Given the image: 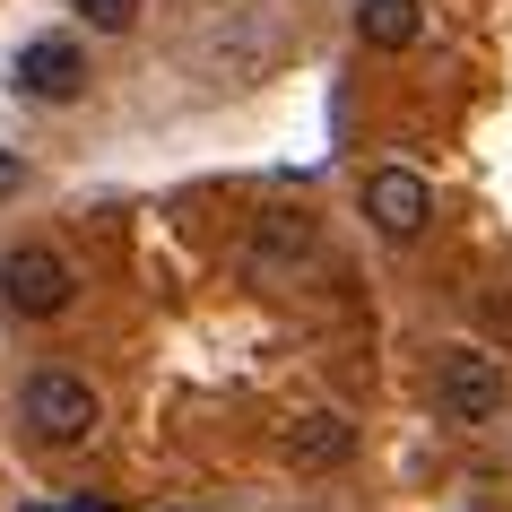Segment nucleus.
I'll use <instances>...</instances> for the list:
<instances>
[{"label": "nucleus", "instance_id": "f257e3e1", "mask_svg": "<svg viewBox=\"0 0 512 512\" xmlns=\"http://www.w3.org/2000/svg\"><path fill=\"white\" fill-rule=\"evenodd\" d=\"M504 400H512V374H504V356L486 348V339H460V348L434 356V417L486 426V417H504Z\"/></svg>", "mask_w": 512, "mask_h": 512}, {"label": "nucleus", "instance_id": "f03ea898", "mask_svg": "<svg viewBox=\"0 0 512 512\" xmlns=\"http://www.w3.org/2000/svg\"><path fill=\"white\" fill-rule=\"evenodd\" d=\"M18 417H27L35 443H87L96 417H105V400H96V382L70 374V365H35V374L18 382Z\"/></svg>", "mask_w": 512, "mask_h": 512}, {"label": "nucleus", "instance_id": "7ed1b4c3", "mask_svg": "<svg viewBox=\"0 0 512 512\" xmlns=\"http://www.w3.org/2000/svg\"><path fill=\"white\" fill-rule=\"evenodd\" d=\"M0 304L18 322H53V313L79 304V270L61 261L53 243H18V252H0Z\"/></svg>", "mask_w": 512, "mask_h": 512}, {"label": "nucleus", "instance_id": "20e7f679", "mask_svg": "<svg viewBox=\"0 0 512 512\" xmlns=\"http://www.w3.org/2000/svg\"><path fill=\"white\" fill-rule=\"evenodd\" d=\"M313 261H322V226H313V209H261V226H252V278L296 287Z\"/></svg>", "mask_w": 512, "mask_h": 512}, {"label": "nucleus", "instance_id": "39448f33", "mask_svg": "<svg viewBox=\"0 0 512 512\" xmlns=\"http://www.w3.org/2000/svg\"><path fill=\"white\" fill-rule=\"evenodd\" d=\"M365 217H374V235L417 243L426 217H434V183L417 174V165H374V174H365Z\"/></svg>", "mask_w": 512, "mask_h": 512}, {"label": "nucleus", "instance_id": "423d86ee", "mask_svg": "<svg viewBox=\"0 0 512 512\" xmlns=\"http://www.w3.org/2000/svg\"><path fill=\"white\" fill-rule=\"evenodd\" d=\"M9 87L35 96V105H70V96H87V53L70 35H35V44H18V61H9Z\"/></svg>", "mask_w": 512, "mask_h": 512}, {"label": "nucleus", "instance_id": "0eeeda50", "mask_svg": "<svg viewBox=\"0 0 512 512\" xmlns=\"http://www.w3.org/2000/svg\"><path fill=\"white\" fill-rule=\"evenodd\" d=\"M348 452H356V426L339 408H304L296 426H287V460H296V469H339Z\"/></svg>", "mask_w": 512, "mask_h": 512}, {"label": "nucleus", "instance_id": "6e6552de", "mask_svg": "<svg viewBox=\"0 0 512 512\" xmlns=\"http://www.w3.org/2000/svg\"><path fill=\"white\" fill-rule=\"evenodd\" d=\"M356 35L374 53H408L426 35V0H356Z\"/></svg>", "mask_w": 512, "mask_h": 512}, {"label": "nucleus", "instance_id": "1a4fd4ad", "mask_svg": "<svg viewBox=\"0 0 512 512\" xmlns=\"http://www.w3.org/2000/svg\"><path fill=\"white\" fill-rule=\"evenodd\" d=\"M70 9H79V18H87L96 35H122V27H139V0H70Z\"/></svg>", "mask_w": 512, "mask_h": 512}, {"label": "nucleus", "instance_id": "9d476101", "mask_svg": "<svg viewBox=\"0 0 512 512\" xmlns=\"http://www.w3.org/2000/svg\"><path fill=\"white\" fill-rule=\"evenodd\" d=\"M478 322H486V330H504V339H512V287H486V296H478Z\"/></svg>", "mask_w": 512, "mask_h": 512}, {"label": "nucleus", "instance_id": "9b49d317", "mask_svg": "<svg viewBox=\"0 0 512 512\" xmlns=\"http://www.w3.org/2000/svg\"><path fill=\"white\" fill-rule=\"evenodd\" d=\"M0 191H18V157L9 148H0Z\"/></svg>", "mask_w": 512, "mask_h": 512}]
</instances>
